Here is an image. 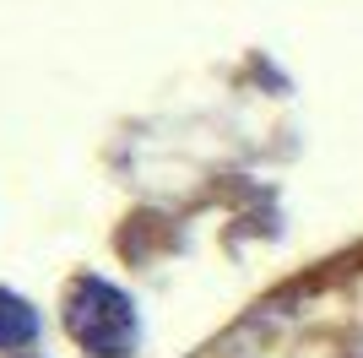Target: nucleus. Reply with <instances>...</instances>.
Masks as SVG:
<instances>
[{
  "label": "nucleus",
  "instance_id": "nucleus-2",
  "mask_svg": "<svg viewBox=\"0 0 363 358\" xmlns=\"http://www.w3.org/2000/svg\"><path fill=\"white\" fill-rule=\"evenodd\" d=\"M33 337H38V310L0 288V347H28Z\"/></svg>",
  "mask_w": 363,
  "mask_h": 358
},
{
  "label": "nucleus",
  "instance_id": "nucleus-1",
  "mask_svg": "<svg viewBox=\"0 0 363 358\" xmlns=\"http://www.w3.org/2000/svg\"><path fill=\"white\" fill-rule=\"evenodd\" d=\"M65 326H71L76 342L87 347V353H98V358H125L141 337L136 304L114 283H104V277H82V283L71 288V298H65Z\"/></svg>",
  "mask_w": 363,
  "mask_h": 358
}]
</instances>
